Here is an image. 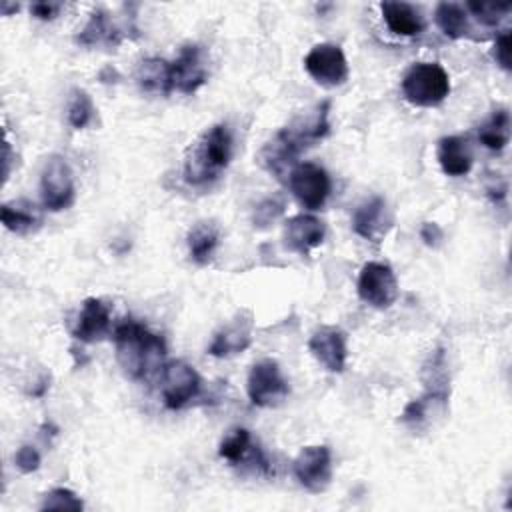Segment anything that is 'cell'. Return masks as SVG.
<instances>
[{
    "mask_svg": "<svg viewBox=\"0 0 512 512\" xmlns=\"http://www.w3.org/2000/svg\"><path fill=\"white\" fill-rule=\"evenodd\" d=\"M328 112L330 102L326 100L318 104L306 118H298L294 124L278 130L276 136L260 152L262 166L276 178H282L286 172L290 174V170L298 164L296 160L300 152L328 134Z\"/></svg>",
    "mask_w": 512,
    "mask_h": 512,
    "instance_id": "obj_1",
    "label": "cell"
},
{
    "mask_svg": "<svg viewBox=\"0 0 512 512\" xmlns=\"http://www.w3.org/2000/svg\"><path fill=\"white\" fill-rule=\"evenodd\" d=\"M116 360L122 372L132 380H148L164 368L166 344L162 336L148 330L134 318H124L114 328Z\"/></svg>",
    "mask_w": 512,
    "mask_h": 512,
    "instance_id": "obj_2",
    "label": "cell"
},
{
    "mask_svg": "<svg viewBox=\"0 0 512 512\" xmlns=\"http://www.w3.org/2000/svg\"><path fill=\"white\" fill-rule=\"evenodd\" d=\"M232 158V134L226 124H214L190 148L184 162V178L188 184L200 186L212 182L228 166Z\"/></svg>",
    "mask_w": 512,
    "mask_h": 512,
    "instance_id": "obj_3",
    "label": "cell"
},
{
    "mask_svg": "<svg viewBox=\"0 0 512 512\" xmlns=\"http://www.w3.org/2000/svg\"><path fill=\"white\" fill-rule=\"evenodd\" d=\"M404 98L420 108H432L446 100L450 94V78L436 62L412 64L402 78Z\"/></svg>",
    "mask_w": 512,
    "mask_h": 512,
    "instance_id": "obj_4",
    "label": "cell"
},
{
    "mask_svg": "<svg viewBox=\"0 0 512 512\" xmlns=\"http://www.w3.org/2000/svg\"><path fill=\"white\" fill-rule=\"evenodd\" d=\"M246 392L254 406L274 408L286 400L290 388L278 362L272 358H264L252 364L246 382Z\"/></svg>",
    "mask_w": 512,
    "mask_h": 512,
    "instance_id": "obj_5",
    "label": "cell"
},
{
    "mask_svg": "<svg viewBox=\"0 0 512 512\" xmlns=\"http://www.w3.org/2000/svg\"><path fill=\"white\" fill-rule=\"evenodd\" d=\"M74 196V176L68 162L62 156L48 158L40 174L42 206L50 212H60L74 202Z\"/></svg>",
    "mask_w": 512,
    "mask_h": 512,
    "instance_id": "obj_6",
    "label": "cell"
},
{
    "mask_svg": "<svg viewBox=\"0 0 512 512\" xmlns=\"http://www.w3.org/2000/svg\"><path fill=\"white\" fill-rule=\"evenodd\" d=\"M288 186L294 198L308 210L324 206L332 182L328 172L314 162H298L288 174Z\"/></svg>",
    "mask_w": 512,
    "mask_h": 512,
    "instance_id": "obj_7",
    "label": "cell"
},
{
    "mask_svg": "<svg viewBox=\"0 0 512 512\" xmlns=\"http://www.w3.org/2000/svg\"><path fill=\"white\" fill-rule=\"evenodd\" d=\"M358 296L372 308H390L398 298V280L384 262H366L358 276Z\"/></svg>",
    "mask_w": 512,
    "mask_h": 512,
    "instance_id": "obj_8",
    "label": "cell"
},
{
    "mask_svg": "<svg viewBox=\"0 0 512 512\" xmlns=\"http://www.w3.org/2000/svg\"><path fill=\"white\" fill-rule=\"evenodd\" d=\"M200 376L198 372L182 362V360H172L164 364L162 368V398L166 408L170 410H180L184 408L190 400H194L200 392Z\"/></svg>",
    "mask_w": 512,
    "mask_h": 512,
    "instance_id": "obj_9",
    "label": "cell"
},
{
    "mask_svg": "<svg viewBox=\"0 0 512 512\" xmlns=\"http://www.w3.org/2000/svg\"><path fill=\"white\" fill-rule=\"evenodd\" d=\"M294 476L310 492H322L332 480V452L324 444L306 446L294 458Z\"/></svg>",
    "mask_w": 512,
    "mask_h": 512,
    "instance_id": "obj_10",
    "label": "cell"
},
{
    "mask_svg": "<svg viewBox=\"0 0 512 512\" xmlns=\"http://www.w3.org/2000/svg\"><path fill=\"white\" fill-rule=\"evenodd\" d=\"M306 72L322 86H340L348 78V62L340 46L316 44L304 58Z\"/></svg>",
    "mask_w": 512,
    "mask_h": 512,
    "instance_id": "obj_11",
    "label": "cell"
},
{
    "mask_svg": "<svg viewBox=\"0 0 512 512\" xmlns=\"http://www.w3.org/2000/svg\"><path fill=\"white\" fill-rule=\"evenodd\" d=\"M170 74H172V88L182 94L196 92L206 82V66L202 48L198 44H186L182 46L178 58L170 62Z\"/></svg>",
    "mask_w": 512,
    "mask_h": 512,
    "instance_id": "obj_12",
    "label": "cell"
},
{
    "mask_svg": "<svg viewBox=\"0 0 512 512\" xmlns=\"http://www.w3.org/2000/svg\"><path fill=\"white\" fill-rule=\"evenodd\" d=\"M308 348L312 356L328 370L342 372L346 366V334L336 326H320L312 332L308 340Z\"/></svg>",
    "mask_w": 512,
    "mask_h": 512,
    "instance_id": "obj_13",
    "label": "cell"
},
{
    "mask_svg": "<svg viewBox=\"0 0 512 512\" xmlns=\"http://www.w3.org/2000/svg\"><path fill=\"white\" fill-rule=\"evenodd\" d=\"M392 222L394 218L386 206V200L380 196H374L356 208L352 218V228L364 240L382 242L388 230L392 228Z\"/></svg>",
    "mask_w": 512,
    "mask_h": 512,
    "instance_id": "obj_14",
    "label": "cell"
},
{
    "mask_svg": "<svg viewBox=\"0 0 512 512\" xmlns=\"http://www.w3.org/2000/svg\"><path fill=\"white\" fill-rule=\"evenodd\" d=\"M110 330V310L100 298H86L72 328V336L80 342H100Z\"/></svg>",
    "mask_w": 512,
    "mask_h": 512,
    "instance_id": "obj_15",
    "label": "cell"
},
{
    "mask_svg": "<svg viewBox=\"0 0 512 512\" xmlns=\"http://www.w3.org/2000/svg\"><path fill=\"white\" fill-rule=\"evenodd\" d=\"M326 234V226L320 218L312 214H296L284 226L286 246L294 252L308 254L312 248L320 246Z\"/></svg>",
    "mask_w": 512,
    "mask_h": 512,
    "instance_id": "obj_16",
    "label": "cell"
},
{
    "mask_svg": "<svg viewBox=\"0 0 512 512\" xmlns=\"http://www.w3.org/2000/svg\"><path fill=\"white\" fill-rule=\"evenodd\" d=\"M250 342H252V318L250 314L246 318L238 316L214 334V340L208 352L216 358H228L246 350Z\"/></svg>",
    "mask_w": 512,
    "mask_h": 512,
    "instance_id": "obj_17",
    "label": "cell"
},
{
    "mask_svg": "<svg viewBox=\"0 0 512 512\" xmlns=\"http://www.w3.org/2000/svg\"><path fill=\"white\" fill-rule=\"evenodd\" d=\"M380 12L392 34L418 36L424 30V18L420 10L408 2H380Z\"/></svg>",
    "mask_w": 512,
    "mask_h": 512,
    "instance_id": "obj_18",
    "label": "cell"
},
{
    "mask_svg": "<svg viewBox=\"0 0 512 512\" xmlns=\"http://www.w3.org/2000/svg\"><path fill=\"white\" fill-rule=\"evenodd\" d=\"M438 162L444 174L464 176L472 168V152L462 136H444L438 142Z\"/></svg>",
    "mask_w": 512,
    "mask_h": 512,
    "instance_id": "obj_19",
    "label": "cell"
},
{
    "mask_svg": "<svg viewBox=\"0 0 512 512\" xmlns=\"http://www.w3.org/2000/svg\"><path fill=\"white\" fill-rule=\"evenodd\" d=\"M136 82L140 90L156 96H168L174 92L170 62L164 58H146L136 68Z\"/></svg>",
    "mask_w": 512,
    "mask_h": 512,
    "instance_id": "obj_20",
    "label": "cell"
},
{
    "mask_svg": "<svg viewBox=\"0 0 512 512\" xmlns=\"http://www.w3.org/2000/svg\"><path fill=\"white\" fill-rule=\"evenodd\" d=\"M76 40L82 46H118L122 40V32L114 26L104 10H96L92 12L90 20L86 22Z\"/></svg>",
    "mask_w": 512,
    "mask_h": 512,
    "instance_id": "obj_21",
    "label": "cell"
},
{
    "mask_svg": "<svg viewBox=\"0 0 512 512\" xmlns=\"http://www.w3.org/2000/svg\"><path fill=\"white\" fill-rule=\"evenodd\" d=\"M434 18L442 34L452 40H460L472 32L468 10L458 2H440L434 10Z\"/></svg>",
    "mask_w": 512,
    "mask_h": 512,
    "instance_id": "obj_22",
    "label": "cell"
},
{
    "mask_svg": "<svg viewBox=\"0 0 512 512\" xmlns=\"http://www.w3.org/2000/svg\"><path fill=\"white\" fill-rule=\"evenodd\" d=\"M188 252L194 262L208 264L220 242V232L214 222H198L188 232Z\"/></svg>",
    "mask_w": 512,
    "mask_h": 512,
    "instance_id": "obj_23",
    "label": "cell"
},
{
    "mask_svg": "<svg viewBox=\"0 0 512 512\" xmlns=\"http://www.w3.org/2000/svg\"><path fill=\"white\" fill-rule=\"evenodd\" d=\"M0 218L6 230L16 232V234H26L38 228L40 224V214L36 212L34 204L26 200H14L6 202L0 208Z\"/></svg>",
    "mask_w": 512,
    "mask_h": 512,
    "instance_id": "obj_24",
    "label": "cell"
},
{
    "mask_svg": "<svg viewBox=\"0 0 512 512\" xmlns=\"http://www.w3.org/2000/svg\"><path fill=\"white\" fill-rule=\"evenodd\" d=\"M478 140L494 152L504 150V146L510 140V116L508 110L498 108L492 112V116L480 126L478 130Z\"/></svg>",
    "mask_w": 512,
    "mask_h": 512,
    "instance_id": "obj_25",
    "label": "cell"
},
{
    "mask_svg": "<svg viewBox=\"0 0 512 512\" xmlns=\"http://www.w3.org/2000/svg\"><path fill=\"white\" fill-rule=\"evenodd\" d=\"M252 438H250V432L246 430V428H234V430H230L224 438H222V442H220V446H218V454L224 458V460H228V462H232V464H240L246 456H248V452L252 450Z\"/></svg>",
    "mask_w": 512,
    "mask_h": 512,
    "instance_id": "obj_26",
    "label": "cell"
},
{
    "mask_svg": "<svg viewBox=\"0 0 512 512\" xmlns=\"http://www.w3.org/2000/svg\"><path fill=\"white\" fill-rule=\"evenodd\" d=\"M92 118H94V104L90 96L84 90L76 88L68 102V124L76 130H82L92 122Z\"/></svg>",
    "mask_w": 512,
    "mask_h": 512,
    "instance_id": "obj_27",
    "label": "cell"
},
{
    "mask_svg": "<svg viewBox=\"0 0 512 512\" xmlns=\"http://www.w3.org/2000/svg\"><path fill=\"white\" fill-rule=\"evenodd\" d=\"M472 16H476L478 22L486 26H496L502 16L510 10L508 2H466L464 6Z\"/></svg>",
    "mask_w": 512,
    "mask_h": 512,
    "instance_id": "obj_28",
    "label": "cell"
},
{
    "mask_svg": "<svg viewBox=\"0 0 512 512\" xmlns=\"http://www.w3.org/2000/svg\"><path fill=\"white\" fill-rule=\"evenodd\" d=\"M40 508L42 510H82L84 502L80 500V496H76L68 488H54L44 496Z\"/></svg>",
    "mask_w": 512,
    "mask_h": 512,
    "instance_id": "obj_29",
    "label": "cell"
},
{
    "mask_svg": "<svg viewBox=\"0 0 512 512\" xmlns=\"http://www.w3.org/2000/svg\"><path fill=\"white\" fill-rule=\"evenodd\" d=\"M14 462H16V468L24 474H30V472H36L40 468V454L34 446L30 444H24L18 448V452L14 454Z\"/></svg>",
    "mask_w": 512,
    "mask_h": 512,
    "instance_id": "obj_30",
    "label": "cell"
},
{
    "mask_svg": "<svg viewBox=\"0 0 512 512\" xmlns=\"http://www.w3.org/2000/svg\"><path fill=\"white\" fill-rule=\"evenodd\" d=\"M510 52H512V36H510V30H504L496 36V42H494V60L498 62V66L502 70H510Z\"/></svg>",
    "mask_w": 512,
    "mask_h": 512,
    "instance_id": "obj_31",
    "label": "cell"
},
{
    "mask_svg": "<svg viewBox=\"0 0 512 512\" xmlns=\"http://www.w3.org/2000/svg\"><path fill=\"white\" fill-rule=\"evenodd\" d=\"M62 4H56V2H34L30 6V14L40 18V20H52L58 16Z\"/></svg>",
    "mask_w": 512,
    "mask_h": 512,
    "instance_id": "obj_32",
    "label": "cell"
},
{
    "mask_svg": "<svg viewBox=\"0 0 512 512\" xmlns=\"http://www.w3.org/2000/svg\"><path fill=\"white\" fill-rule=\"evenodd\" d=\"M420 238L428 244V246H436L442 240V230L438 224L434 222H424L420 228Z\"/></svg>",
    "mask_w": 512,
    "mask_h": 512,
    "instance_id": "obj_33",
    "label": "cell"
}]
</instances>
